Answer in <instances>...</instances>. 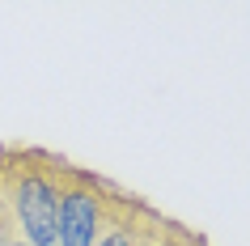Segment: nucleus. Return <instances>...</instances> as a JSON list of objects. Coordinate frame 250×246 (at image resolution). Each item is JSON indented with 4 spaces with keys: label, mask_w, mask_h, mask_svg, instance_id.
I'll return each instance as SVG.
<instances>
[{
    "label": "nucleus",
    "mask_w": 250,
    "mask_h": 246,
    "mask_svg": "<svg viewBox=\"0 0 250 246\" xmlns=\"http://www.w3.org/2000/svg\"><path fill=\"white\" fill-rule=\"evenodd\" d=\"M0 187L26 246H60V195H55V157L47 153H4Z\"/></svg>",
    "instance_id": "1"
},
{
    "label": "nucleus",
    "mask_w": 250,
    "mask_h": 246,
    "mask_svg": "<svg viewBox=\"0 0 250 246\" xmlns=\"http://www.w3.org/2000/svg\"><path fill=\"white\" fill-rule=\"evenodd\" d=\"M145 217L148 208L136 204V200H127V195H119L110 200V208H106V225H102V238L93 246H140V229H145Z\"/></svg>",
    "instance_id": "2"
},
{
    "label": "nucleus",
    "mask_w": 250,
    "mask_h": 246,
    "mask_svg": "<svg viewBox=\"0 0 250 246\" xmlns=\"http://www.w3.org/2000/svg\"><path fill=\"white\" fill-rule=\"evenodd\" d=\"M140 246H199V238L178 229V225H170V221H161L157 212H148L145 229H140Z\"/></svg>",
    "instance_id": "3"
},
{
    "label": "nucleus",
    "mask_w": 250,
    "mask_h": 246,
    "mask_svg": "<svg viewBox=\"0 0 250 246\" xmlns=\"http://www.w3.org/2000/svg\"><path fill=\"white\" fill-rule=\"evenodd\" d=\"M21 233L13 225V212H9V200H4V187H0V246H17Z\"/></svg>",
    "instance_id": "4"
},
{
    "label": "nucleus",
    "mask_w": 250,
    "mask_h": 246,
    "mask_svg": "<svg viewBox=\"0 0 250 246\" xmlns=\"http://www.w3.org/2000/svg\"><path fill=\"white\" fill-rule=\"evenodd\" d=\"M17 246H26V242H17Z\"/></svg>",
    "instance_id": "5"
},
{
    "label": "nucleus",
    "mask_w": 250,
    "mask_h": 246,
    "mask_svg": "<svg viewBox=\"0 0 250 246\" xmlns=\"http://www.w3.org/2000/svg\"><path fill=\"white\" fill-rule=\"evenodd\" d=\"M199 246H204V242H199Z\"/></svg>",
    "instance_id": "6"
}]
</instances>
